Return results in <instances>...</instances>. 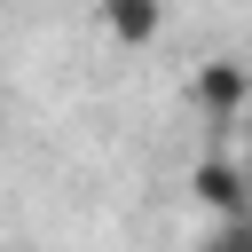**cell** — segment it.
Masks as SVG:
<instances>
[{
    "instance_id": "6da1fadb",
    "label": "cell",
    "mask_w": 252,
    "mask_h": 252,
    "mask_svg": "<svg viewBox=\"0 0 252 252\" xmlns=\"http://www.w3.org/2000/svg\"><path fill=\"white\" fill-rule=\"evenodd\" d=\"M244 102H252V63L213 55L205 71H189V110H197L205 126H236V118H244Z\"/></svg>"
},
{
    "instance_id": "277c9868",
    "label": "cell",
    "mask_w": 252,
    "mask_h": 252,
    "mask_svg": "<svg viewBox=\"0 0 252 252\" xmlns=\"http://www.w3.org/2000/svg\"><path fill=\"white\" fill-rule=\"evenodd\" d=\"M205 252H252V213H236V220H220V228L205 236Z\"/></svg>"
},
{
    "instance_id": "5b68a950",
    "label": "cell",
    "mask_w": 252,
    "mask_h": 252,
    "mask_svg": "<svg viewBox=\"0 0 252 252\" xmlns=\"http://www.w3.org/2000/svg\"><path fill=\"white\" fill-rule=\"evenodd\" d=\"M236 126H244V150H236V165L252 173V102H244V118H236Z\"/></svg>"
},
{
    "instance_id": "7a4b0ae2",
    "label": "cell",
    "mask_w": 252,
    "mask_h": 252,
    "mask_svg": "<svg viewBox=\"0 0 252 252\" xmlns=\"http://www.w3.org/2000/svg\"><path fill=\"white\" fill-rule=\"evenodd\" d=\"M189 197L213 205L220 220H236V213H252V173H244L236 158H197V165H189Z\"/></svg>"
},
{
    "instance_id": "3957f363",
    "label": "cell",
    "mask_w": 252,
    "mask_h": 252,
    "mask_svg": "<svg viewBox=\"0 0 252 252\" xmlns=\"http://www.w3.org/2000/svg\"><path fill=\"white\" fill-rule=\"evenodd\" d=\"M158 24H165V8H158V0H102V32H110L118 47H150V39H158Z\"/></svg>"
}]
</instances>
